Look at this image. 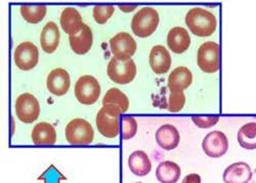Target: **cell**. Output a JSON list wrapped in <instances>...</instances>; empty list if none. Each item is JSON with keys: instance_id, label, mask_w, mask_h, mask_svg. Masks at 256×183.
Returning a JSON list of instances; mask_svg holds the SVG:
<instances>
[{"instance_id": "cell-1", "label": "cell", "mask_w": 256, "mask_h": 183, "mask_svg": "<svg viewBox=\"0 0 256 183\" xmlns=\"http://www.w3.org/2000/svg\"><path fill=\"white\" fill-rule=\"evenodd\" d=\"M186 24L194 35L208 37L216 31L218 19L211 12L205 9L194 8L188 12Z\"/></svg>"}, {"instance_id": "cell-2", "label": "cell", "mask_w": 256, "mask_h": 183, "mask_svg": "<svg viewBox=\"0 0 256 183\" xmlns=\"http://www.w3.org/2000/svg\"><path fill=\"white\" fill-rule=\"evenodd\" d=\"M121 110L114 105H104L96 114L98 131L106 138H116L120 133Z\"/></svg>"}, {"instance_id": "cell-3", "label": "cell", "mask_w": 256, "mask_h": 183, "mask_svg": "<svg viewBox=\"0 0 256 183\" xmlns=\"http://www.w3.org/2000/svg\"><path fill=\"white\" fill-rule=\"evenodd\" d=\"M160 18L158 12L150 7L140 9L132 18V30L138 37L146 38L158 28Z\"/></svg>"}, {"instance_id": "cell-4", "label": "cell", "mask_w": 256, "mask_h": 183, "mask_svg": "<svg viewBox=\"0 0 256 183\" xmlns=\"http://www.w3.org/2000/svg\"><path fill=\"white\" fill-rule=\"evenodd\" d=\"M106 73L114 83L118 85H127L136 78V65L132 58L118 59L114 57L108 64Z\"/></svg>"}, {"instance_id": "cell-5", "label": "cell", "mask_w": 256, "mask_h": 183, "mask_svg": "<svg viewBox=\"0 0 256 183\" xmlns=\"http://www.w3.org/2000/svg\"><path fill=\"white\" fill-rule=\"evenodd\" d=\"M66 139L73 145H88L92 143L94 132L92 126L83 118H74L66 127Z\"/></svg>"}, {"instance_id": "cell-6", "label": "cell", "mask_w": 256, "mask_h": 183, "mask_svg": "<svg viewBox=\"0 0 256 183\" xmlns=\"http://www.w3.org/2000/svg\"><path fill=\"white\" fill-rule=\"evenodd\" d=\"M100 85L92 75L81 76L75 85V96L81 104H94L100 95Z\"/></svg>"}, {"instance_id": "cell-7", "label": "cell", "mask_w": 256, "mask_h": 183, "mask_svg": "<svg viewBox=\"0 0 256 183\" xmlns=\"http://www.w3.org/2000/svg\"><path fill=\"white\" fill-rule=\"evenodd\" d=\"M197 64L205 73L220 70V46L216 42H206L198 50Z\"/></svg>"}, {"instance_id": "cell-8", "label": "cell", "mask_w": 256, "mask_h": 183, "mask_svg": "<svg viewBox=\"0 0 256 183\" xmlns=\"http://www.w3.org/2000/svg\"><path fill=\"white\" fill-rule=\"evenodd\" d=\"M40 105L38 100L29 93H24L16 101V114L18 118L25 124H32L38 118Z\"/></svg>"}, {"instance_id": "cell-9", "label": "cell", "mask_w": 256, "mask_h": 183, "mask_svg": "<svg viewBox=\"0 0 256 183\" xmlns=\"http://www.w3.org/2000/svg\"><path fill=\"white\" fill-rule=\"evenodd\" d=\"M14 60L18 69L24 71L31 70L38 64V49L34 44L29 42L20 44L14 51Z\"/></svg>"}, {"instance_id": "cell-10", "label": "cell", "mask_w": 256, "mask_h": 183, "mask_svg": "<svg viewBox=\"0 0 256 183\" xmlns=\"http://www.w3.org/2000/svg\"><path fill=\"white\" fill-rule=\"evenodd\" d=\"M202 148L204 152L212 158L222 156L228 149V141L226 134L220 131L208 133L203 139Z\"/></svg>"}, {"instance_id": "cell-11", "label": "cell", "mask_w": 256, "mask_h": 183, "mask_svg": "<svg viewBox=\"0 0 256 183\" xmlns=\"http://www.w3.org/2000/svg\"><path fill=\"white\" fill-rule=\"evenodd\" d=\"M110 48L115 58L130 59L136 52V43L130 34L120 32L110 40Z\"/></svg>"}, {"instance_id": "cell-12", "label": "cell", "mask_w": 256, "mask_h": 183, "mask_svg": "<svg viewBox=\"0 0 256 183\" xmlns=\"http://www.w3.org/2000/svg\"><path fill=\"white\" fill-rule=\"evenodd\" d=\"M71 79L67 70L62 68L54 69L48 76V90L56 96L66 95L70 89Z\"/></svg>"}, {"instance_id": "cell-13", "label": "cell", "mask_w": 256, "mask_h": 183, "mask_svg": "<svg viewBox=\"0 0 256 183\" xmlns=\"http://www.w3.org/2000/svg\"><path fill=\"white\" fill-rule=\"evenodd\" d=\"M252 174L247 162L237 161L224 170L222 178L226 183H248L252 179Z\"/></svg>"}, {"instance_id": "cell-14", "label": "cell", "mask_w": 256, "mask_h": 183, "mask_svg": "<svg viewBox=\"0 0 256 183\" xmlns=\"http://www.w3.org/2000/svg\"><path fill=\"white\" fill-rule=\"evenodd\" d=\"M158 145L164 150H172L180 144V136L178 129L172 125L161 126L155 135Z\"/></svg>"}, {"instance_id": "cell-15", "label": "cell", "mask_w": 256, "mask_h": 183, "mask_svg": "<svg viewBox=\"0 0 256 183\" xmlns=\"http://www.w3.org/2000/svg\"><path fill=\"white\" fill-rule=\"evenodd\" d=\"M167 46L174 54L184 53L190 46V36L182 27H174L168 32Z\"/></svg>"}, {"instance_id": "cell-16", "label": "cell", "mask_w": 256, "mask_h": 183, "mask_svg": "<svg viewBox=\"0 0 256 183\" xmlns=\"http://www.w3.org/2000/svg\"><path fill=\"white\" fill-rule=\"evenodd\" d=\"M69 42L70 47L75 54L85 55L90 52L94 44L92 31L88 25L84 24L78 34L71 35L69 37Z\"/></svg>"}, {"instance_id": "cell-17", "label": "cell", "mask_w": 256, "mask_h": 183, "mask_svg": "<svg viewBox=\"0 0 256 183\" xmlns=\"http://www.w3.org/2000/svg\"><path fill=\"white\" fill-rule=\"evenodd\" d=\"M150 66L156 74L166 73L172 66V57L163 46H155L150 53Z\"/></svg>"}, {"instance_id": "cell-18", "label": "cell", "mask_w": 256, "mask_h": 183, "mask_svg": "<svg viewBox=\"0 0 256 183\" xmlns=\"http://www.w3.org/2000/svg\"><path fill=\"white\" fill-rule=\"evenodd\" d=\"M60 33L58 25L54 22H48L41 31L40 45L44 52L52 54L60 45Z\"/></svg>"}, {"instance_id": "cell-19", "label": "cell", "mask_w": 256, "mask_h": 183, "mask_svg": "<svg viewBox=\"0 0 256 183\" xmlns=\"http://www.w3.org/2000/svg\"><path fill=\"white\" fill-rule=\"evenodd\" d=\"M60 21L62 30L70 36L78 34L84 25L82 23L81 15L75 8H67L64 10Z\"/></svg>"}, {"instance_id": "cell-20", "label": "cell", "mask_w": 256, "mask_h": 183, "mask_svg": "<svg viewBox=\"0 0 256 183\" xmlns=\"http://www.w3.org/2000/svg\"><path fill=\"white\" fill-rule=\"evenodd\" d=\"M193 83V74L186 67L180 66L176 68L168 77L169 91H180L188 89Z\"/></svg>"}, {"instance_id": "cell-21", "label": "cell", "mask_w": 256, "mask_h": 183, "mask_svg": "<svg viewBox=\"0 0 256 183\" xmlns=\"http://www.w3.org/2000/svg\"><path fill=\"white\" fill-rule=\"evenodd\" d=\"M128 167L134 175L142 177L151 172L152 162L144 151L136 150L128 157Z\"/></svg>"}, {"instance_id": "cell-22", "label": "cell", "mask_w": 256, "mask_h": 183, "mask_svg": "<svg viewBox=\"0 0 256 183\" xmlns=\"http://www.w3.org/2000/svg\"><path fill=\"white\" fill-rule=\"evenodd\" d=\"M32 141L36 145H52L56 141V132L52 125L39 123L32 131Z\"/></svg>"}, {"instance_id": "cell-23", "label": "cell", "mask_w": 256, "mask_h": 183, "mask_svg": "<svg viewBox=\"0 0 256 183\" xmlns=\"http://www.w3.org/2000/svg\"><path fill=\"white\" fill-rule=\"evenodd\" d=\"M180 175V167L172 160L162 161L156 169V177L160 183H176Z\"/></svg>"}, {"instance_id": "cell-24", "label": "cell", "mask_w": 256, "mask_h": 183, "mask_svg": "<svg viewBox=\"0 0 256 183\" xmlns=\"http://www.w3.org/2000/svg\"><path fill=\"white\" fill-rule=\"evenodd\" d=\"M104 105H114L118 107L122 113H125L130 108V100L119 89L113 88L106 93L102 99V106Z\"/></svg>"}, {"instance_id": "cell-25", "label": "cell", "mask_w": 256, "mask_h": 183, "mask_svg": "<svg viewBox=\"0 0 256 183\" xmlns=\"http://www.w3.org/2000/svg\"><path fill=\"white\" fill-rule=\"evenodd\" d=\"M238 142L247 150L256 149V123H248L239 130Z\"/></svg>"}, {"instance_id": "cell-26", "label": "cell", "mask_w": 256, "mask_h": 183, "mask_svg": "<svg viewBox=\"0 0 256 183\" xmlns=\"http://www.w3.org/2000/svg\"><path fill=\"white\" fill-rule=\"evenodd\" d=\"M20 15L30 24H37L44 19L46 15V6H22L20 7Z\"/></svg>"}, {"instance_id": "cell-27", "label": "cell", "mask_w": 256, "mask_h": 183, "mask_svg": "<svg viewBox=\"0 0 256 183\" xmlns=\"http://www.w3.org/2000/svg\"><path fill=\"white\" fill-rule=\"evenodd\" d=\"M138 123L132 116H125L121 120V137L123 140H130L136 135Z\"/></svg>"}, {"instance_id": "cell-28", "label": "cell", "mask_w": 256, "mask_h": 183, "mask_svg": "<svg viewBox=\"0 0 256 183\" xmlns=\"http://www.w3.org/2000/svg\"><path fill=\"white\" fill-rule=\"evenodd\" d=\"M115 8L113 6H96L92 10L94 19L98 24H106L113 16Z\"/></svg>"}, {"instance_id": "cell-29", "label": "cell", "mask_w": 256, "mask_h": 183, "mask_svg": "<svg viewBox=\"0 0 256 183\" xmlns=\"http://www.w3.org/2000/svg\"><path fill=\"white\" fill-rule=\"evenodd\" d=\"M186 104V96L180 91H170L168 99V110L170 112L180 111Z\"/></svg>"}, {"instance_id": "cell-30", "label": "cell", "mask_w": 256, "mask_h": 183, "mask_svg": "<svg viewBox=\"0 0 256 183\" xmlns=\"http://www.w3.org/2000/svg\"><path fill=\"white\" fill-rule=\"evenodd\" d=\"M192 120L198 128L207 129L216 126L218 123L220 117L218 115H193Z\"/></svg>"}, {"instance_id": "cell-31", "label": "cell", "mask_w": 256, "mask_h": 183, "mask_svg": "<svg viewBox=\"0 0 256 183\" xmlns=\"http://www.w3.org/2000/svg\"><path fill=\"white\" fill-rule=\"evenodd\" d=\"M182 183H201V176L195 173L188 174L184 178Z\"/></svg>"}, {"instance_id": "cell-32", "label": "cell", "mask_w": 256, "mask_h": 183, "mask_svg": "<svg viewBox=\"0 0 256 183\" xmlns=\"http://www.w3.org/2000/svg\"><path fill=\"white\" fill-rule=\"evenodd\" d=\"M119 9L122 11V12H124V13H130V12H132L134 10H136V6H120L119 7Z\"/></svg>"}, {"instance_id": "cell-33", "label": "cell", "mask_w": 256, "mask_h": 183, "mask_svg": "<svg viewBox=\"0 0 256 183\" xmlns=\"http://www.w3.org/2000/svg\"><path fill=\"white\" fill-rule=\"evenodd\" d=\"M251 183H256V169L254 170L253 174H252V179H251Z\"/></svg>"}, {"instance_id": "cell-34", "label": "cell", "mask_w": 256, "mask_h": 183, "mask_svg": "<svg viewBox=\"0 0 256 183\" xmlns=\"http://www.w3.org/2000/svg\"><path fill=\"white\" fill-rule=\"evenodd\" d=\"M136 183H142V182H136Z\"/></svg>"}]
</instances>
